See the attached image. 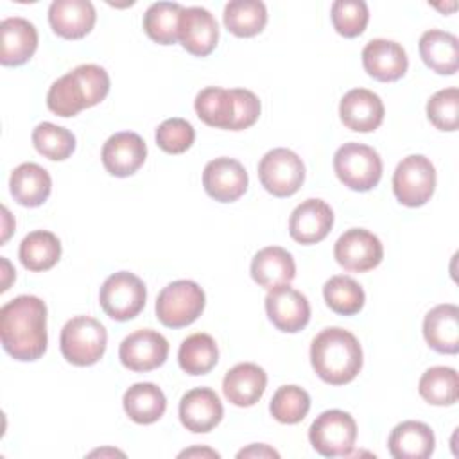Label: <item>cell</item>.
<instances>
[{"label": "cell", "instance_id": "cell-1", "mask_svg": "<svg viewBox=\"0 0 459 459\" xmlns=\"http://www.w3.org/2000/svg\"><path fill=\"white\" fill-rule=\"evenodd\" d=\"M0 339L14 360L32 362L43 357L48 344L45 301L30 294L7 301L0 308Z\"/></svg>", "mask_w": 459, "mask_h": 459}, {"label": "cell", "instance_id": "cell-2", "mask_svg": "<svg viewBox=\"0 0 459 459\" xmlns=\"http://www.w3.org/2000/svg\"><path fill=\"white\" fill-rule=\"evenodd\" d=\"M310 362L316 375L330 385L351 382L362 369V348L359 339L339 326L319 332L310 344Z\"/></svg>", "mask_w": 459, "mask_h": 459}, {"label": "cell", "instance_id": "cell-3", "mask_svg": "<svg viewBox=\"0 0 459 459\" xmlns=\"http://www.w3.org/2000/svg\"><path fill=\"white\" fill-rule=\"evenodd\" d=\"M108 72L93 63L79 65L52 82L47 93V108L63 118L75 117L86 108L97 106L109 93Z\"/></svg>", "mask_w": 459, "mask_h": 459}, {"label": "cell", "instance_id": "cell-4", "mask_svg": "<svg viewBox=\"0 0 459 459\" xmlns=\"http://www.w3.org/2000/svg\"><path fill=\"white\" fill-rule=\"evenodd\" d=\"M108 344V332L100 321L90 316H75L68 319L59 335L63 357L74 366L97 364Z\"/></svg>", "mask_w": 459, "mask_h": 459}, {"label": "cell", "instance_id": "cell-5", "mask_svg": "<svg viewBox=\"0 0 459 459\" xmlns=\"http://www.w3.org/2000/svg\"><path fill=\"white\" fill-rule=\"evenodd\" d=\"M333 170L339 181L350 190L368 192L382 178V160L373 147L350 142L335 151Z\"/></svg>", "mask_w": 459, "mask_h": 459}, {"label": "cell", "instance_id": "cell-6", "mask_svg": "<svg viewBox=\"0 0 459 459\" xmlns=\"http://www.w3.org/2000/svg\"><path fill=\"white\" fill-rule=\"evenodd\" d=\"M204 290L192 280H176L156 298V317L167 328L192 325L204 310Z\"/></svg>", "mask_w": 459, "mask_h": 459}, {"label": "cell", "instance_id": "cell-7", "mask_svg": "<svg viewBox=\"0 0 459 459\" xmlns=\"http://www.w3.org/2000/svg\"><path fill=\"white\" fill-rule=\"evenodd\" d=\"M312 448L323 457L350 455L357 439V423L341 409L321 412L308 429Z\"/></svg>", "mask_w": 459, "mask_h": 459}, {"label": "cell", "instance_id": "cell-8", "mask_svg": "<svg viewBox=\"0 0 459 459\" xmlns=\"http://www.w3.org/2000/svg\"><path fill=\"white\" fill-rule=\"evenodd\" d=\"M147 299L145 283L129 271H118L108 276L99 290V303L106 316L115 321L136 317Z\"/></svg>", "mask_w": 459, "mask_h": 459}, {"label": "cell", "instance_id": "cell-9", "mask_svg": "<svg viewBox=\"0 0 459 459\" xmlns=\"http://www.w3.org/2000/svg\"><path fill=\"white\" fill-rule=\"evenodd\" d=\"M436 190V169L423 154L403 158L393 174V192L400 204L423 206Z\"/></svg>", "mask_w": 459, "mask_h": 459}, {"label": "cell", "instance_id": "cell-10", "mask_svg": "<svg viewBox=\"0 0 459 459\" xmlns=\"http://www.w3.org/2000/svg\"><path fill=\"white\" fill-rule=\"evenodd\" d=\"M258 178L262 186L274 197H289L301 188L305 165L294 151L276 147L267 151L260 160Z\"/></svg>", "mask_w": 459, "mask_h": 459}, {"label": "cell", "instance_id": "cell-11", "mask_svg": "<svg viewBox=\"0 0 459 459\" xmlns=\"http://www.w3.org/2000/svg\"><path fill=\"white\" fill-rule=\"evenodd\" d=\"M333 256L346 271L366 273L382 262L384 246L375 233L364 228H350L337 238Z\"/></svg>", "mask_w": 459, "mask_h": 459}, {"label": "cell", "instance_id": "cell-12", "mask_svg": "<svg viewBox=\"0 0 459 459\" xmlns=\"http://www.w3.org/2000/svg\"><path fill=\"white\" fill-rule=\"evenodd\" d=\"M118 357L122 366L129 371H152L165 364L169 357V341L156 330H136L120 342Z\"/></svg>", "mask_w": 459, "mask_h": 459}, {"label": "cell", "instance_id": "cell-13", "mask_svg": "<svg viewBox=\"0 0 459 459\" xmlns=\"http://www.w3.org/2000/svg\"><path fill=\"white\" fill-rule=\"evenodd\" d=\"M265 312L269 321L285 333H296L310 321V303L307 296L289 283L269 289L265 296Z\"/></svg>", "mask_w": 459, "mask_h": 459}, {"label": "cell", "instance_id": "cell-14", "mask_svg": "<svg viewBox=\"0 0 459 459\" xmlns=\"http://www.w3.org/2000/svg\"><path fill=\"white\" fill-rule=\"evenodd\" d=\"M247 172L244 165L228 156L215 158L203 170V186L206 194L219 203H233L247 190Z\"/></svg>", "mask_w": 459, "mask_h": 459}, {"label": "cell", "instance_id": "cell-15", "mask_svg": "<svg viewBox=\"0 0 459 459\" xmlns=\"http://www.w3.org/2000/svg\"><path fill=\"white\" fill-rule=\"evenodd\" d=\"M102 165L117 178L133 176L147 158V145L143 138L133 131H120L111 134L102 145Z\"/></svg>", "mask_w": 459, "mask_h": 459}, {"label": "cell", "instance_id": "cell-16", "mask_svg": "<svg viewBox=\"0 0 459 459\" xmlns=\"http://www.w3.org/2000/svg\"><path fill=\"white\" fill-rule=\"evenodd\" d=\"M178 39L183 48L197 57H206L213 52L219 41V25L213 14L204 7H183L179 16Z\"/></svg>", "mask_w": 459, "mask_h": 459}, {"label": "cell", "instance_id": "cell-17", "mask_svg": "<svg viewBox=\"0 0 459 459\" xmlns=\"http://www.w3.org/2000/svg\"><path fill=\"white\" fill-rule=\"evenodd\" d=\"M224 416V407L217 393L210 387H195L183 394L179 402V420L194 434L213 430Z\"/></svg>", "mask_w": 459, "mask_h": 459}, {"label": "cell", "instance_id": "cell-18", "mask_svg": "<svg viewBox=\"0 0 459 459\" xmlns=\"http://www.w3.org/2000/svg\"><path fill=\"white\" fill-rule=\"evenodd\" d=\"M333 226V212L323 199H305L289 217V233L299 244H317Z\"/></svg>", "mask_w": 459, "mask_h": 459}, {"label": "cell", "instance_id": "cell-19", "mask_svg": "<svg viewBox=\"0 0 459 459\" xmlns=\"http://www.w3.org/2000/svg\"><path fill=\"white\" fill-rule=\"evenodd\" d=\"M362 65L368 75L380 82H393L405 75L409 59L405 48L393 41L377 38L362 48Z\"/></svg>", "mask_w": 459, "mask_h": 459}, {"label": "cell", "instance_id": "cell-20", "mask_svg": "<svg viewBox=\"0 0 459 459\" xmlns=\"http://www.w3.org/2000/svg\"><path fill=\"white\" fill-rule=\"evenodd\" d=\"M385 109L382 99L366 88H353L346 91L339 104L341 122L357 133H371L384 120Z\"/></svg>", "mask_w": 459, "mask_h": 459}, {"label": "cell", "instance_id": "cell-21", "mask_svg": "<svg viewBox=\"0 0 459 459\" xmlns=\"http://www.w3.org/2000/svg\"><path fill=\"white\" fill-rule=\"evenodd\" d=\"M97 20L90 0H54L48 7L52 30L65 39H81L93 29Z\"/></svg>", "mask_w": 459, "mask_h": 459}, {"label": "cell", "instance_id": "cell-22", "mask_svg": "<svg viewBox=\"0 0 459 459\" xmlns=\"http://www.w3.org/2000/svg\"><path fill=\"white\" fill-rule=\"evenodd\" d=\"M38 48V30L25 18L13 16L0 23V63L20 66L27 63Z\"/></svg>", "mask_w": 459, "mask_h": 459}, {"label": "cell", "instance_id": "cell-23", "mask_svg": "<svg viewBox=\"0 0 459 459\" xmlns=\"http://www.w3.org/2000/svg\"><path fill=\"white\" fill-rule=\"evenodd\" d=\"M267 373L253 362H240L233 366L222 380V393L226 400L237 407L255 405L265 393Z\"/></svg>", "mask_w": 459, "mask_h": 459}, {"label": "cell", "instance_id": "cell-24", "mask_svg": "<svg viewBox=\"0 0 459 459\" xmlns=\"http://www.w3.org/2000/svg\"><path fill=\"white\" fill-rule=\"evenodd\" d=\"M423 337L437 353L459 351V308L454 303L436 305L423 319Z\"/></svg>", "mask_w": 459, "mask_h": 459}, {"label": "cell", "instance_id": "cell-25", "mask_svg": "<svg viewBox=\"0 0 459 459\" xmlns=\"http://www.w3.org/2000/svg\"><path fill=\"white\" fill-rule=\"evenodd\" d=\"M387 446L394 459H427L434 452L436 437L427 423L407 420L391 430Z\"/></svg>", "mask_w": 459, "mask_h": 459}, {"label": "cell", "instance_id": "cell-26", "mask_svg": "<svg viewBox=\"0 0 459 459\" xmlns=\"http://www.w3.org/2000/svg\"><path fill=\"white\" fill-rule=\"evenodd\" d=\"M296 276V264L292 255L280 246H267L260 249L251 262V278L264 289L287 285Z\"/></svg>", "mask_w": 459, "mask_h": 459}, {"label": "cell", "instance_id": "cell-27", "mask_svg": "<svg viewBox=\"0 0 459 459\" xmlns=\"http://www.w3.org/2000/svg\"><path fill=\"white\" fill-rule=\"evenodd\" d=\"M9 190L14 201L27 208L41 206L52 190L50 174L38 163L18 165L9 178Z\"/></svg>", "mask_w": 459, "mask_h": 459}, {"label": "cell", "instance_id": "cell-28", "mask_svg": "<svg viewBox=\"0 0 459 459\" xmlns=\"http://www.w3.org/2000/svg\"><path fill=\"white\" fill-rule=\"evenodd\" d=\"M423 63L439 75H454L459 68V41L452 32L425 30L418 43Z\"/></svg>", "mask_w": 459, "mask_h": 459}, {"label": "cell", "instance_id": "cell-29", "mask_svg": "<svg viewBox=\"0 0 459 459\" xmlns=\"http://www.w3.org/2000/svg\"><path fill=\"white\" fill-rule=\"evenodd\" d=\"M122 405L129 420L138 425H151L165 414L167 398L156 384L138 382L124 393Z\"/></svg>", "mask_w": 459, "mask_h": 459}, {"label": "cell", "instance_id": "cell-30", "mask_svg": "<svg viewBox=\"0 0 459 459\" xmlns=\"http://www.w3.org/2000/svg\"><path fill=\"white\" fill-rule=\"evenodd\" d=\"M18 256L22 265L32 273L48 271L61 258V242L52 231L36 230L23 237Z\"/></svg>", "mask_w": 459, "mask_h": 459}, {"label": "cell", "instance_id": "cell-31", "mask_svg": "<svg viewBox=\"0 0 459 459\" xmlns=\"http://www.w3.org/2000/svg\"><path fill=\"white\" fill-rule=\"evenodd\" d=\"M197 117L210 127L230 129L235 120V99L231 90L208 86L203 88L194 100Z\"/></svg>", "mask_w": 459, "mask_h": 459}, {"label": "cell", "instance_id": "cell-32", "mask_svg": "<svg viewBox=\"0 0 459 459\" xmlns=\"http://www.w3.org/2000/svg\"><path fill=\"white\" fill-rule=\"evenodd\" d=\"M224 25L237 38H251L264 30L267 9L260 0H231L224 7Z\"/></svg>", "mask_w": 459, "mask_h": 459}, {"label": "cell", "instance_id": "cell-33", "mask_svg": "<svg viewBox=\"0 0 459 459\" xmlns=\"http://www.w3.org/2000/svg\"><path fill=\"white\" fill-rule=\"evenodd\" d=\"M418 393L430 405H454L459 398L457 371L448 366L429 368L418 382Z\"/></svg>", "mask_w": 459, "mask_h": 459}, {"label": "cell", "instance_id": "cell-34", "mask_svg": "<svg viewBox=\"0 0 459 459\" xmlns=\"http://www.w3.org/2000/svg\"><path fill=\"white\" fill-rule=\"evenodd\" d=\"M219 360V348L215 339L208 333L188 335L178 351L179 368L188 375H206Z\"/></svg>", "mask_w": 459, "mask_h": 459}, {"label": "cell", "instance_id": "cell-35", "mask_svg": "<svg viewBox=\"0 0 459 459\" xmlns=\"http://www.w3.org/2000/svg\"><path fill=\"white\" fill-rule=\"evenodd\" d=\"M181 11H183V5L176 2H156L149 5V9L143 14L145 34L160 45L176 43L178 32H179Z\"/></svg>", "mask_w": 459, "mask_h": 459}, {"label": "cell", "instance_id": "cell-36", "mask_svg": "<svg viewBox=\"0 0 459 459\" xmlns=\"http://www.w3.org/2000/svg\"><path fill=\"white\" fill-rule=\"evenodd\" d=\"M323 298L332 312L339 316H355L362 310L366 294L364 289L350 276L337 274L323 285Z\"/></svg>", "mask_w": 459, "mask_h": 459}, {"label": "cell", "instance_id": "cell-37", "mask_svg": "<svg viewBox=\"0 0 459 459\" xmlns=\"http://www.w3.org/2000/svg\"><path fill=\"white\" fill-rule=\"evenodd\" d=\"M32 143L41 156L52 161H63L75 151V136L72 131L52 122H41L34 127Z\"/></svg>", "mask_w": 459, "mask_h": 459}, {"label": "cell", "instance_id": "cell-38", "mask_svg": "<svg viewBox=\"0 0 459 459\" xmlns=\"http://www.w3.org/2000/svg\"><path fill=\"white\" fill-rule=\"evenodd\" d=\"M271 416L285 425L299 423L310 411V396L308 393L294 384L281 385L271 398L269 403Z\"/></svg>", "mask_w": 459, "mask_h": 459}, {"label": "cell", "instance_id": "cell-39", "mask_svg": "<svg viewBox=\"0 0 459 459\" xmlns=\"http://www.w3.org/2000/svg\"><path fill=\"white\" fill-rule=\"evenodd\" d=\"M333 29L344 38H357L366 30L369 9L364 0H335L330 9Z\"/></svg>", "mask_w": 459, "mask_h": 459}, {"label": "cell", "instance_id": "cell-40", "mask_svg": "<svg viewBox=\"0 0 459 459\" xmlns=\"http://www.w3.org/2000/svg\"><path fill=\"white\" fill-rule=\"evenodd\" d=\"M427 117L439 131H455L459 126V90L445 88L436 91L427 102Z\"/></svg>", "mask_w": 459, "mask_h": 459}, {"label": "cell", "instance_id": "cell-41", "mask_svg": "<svg viewBox=\"0 0 459 459\" xmlns=\"http://www.w3.org/2000/svg\"><path fill=\"white\" fill-rule=\"evenodd\" d=\"M194 140H195V131L192 124L179 117L163 120L156 129V143L161 151L169 154H181L188 151Z\"/></svg>", "mask_w": 459, "mask_h": 459}, {"label": "cell", "instance_id": "cell-42", "mask_svg": "<svg viewBox=\"0 0 459 459\" xmlns=\"http://www.w3.org/2000/svg\"><path fill=\"white\" fill-rule=\"evenodd\" d=\"M235 99V120L231 131H242L251 127L260 117V100L258 97L246 88H231Z\"/></svg>", "mask_w": 459, "mask_h": 459}, {"label": "cell", "instance_id": "cell-43", "mask_svg": "<svg viewBox=\"0 0 459 459\" xmlns=\"http://www.w3.org/2000/svg\"><path fill=\"white\" fill-rule=\"evenodd\" d=\"M237 457L238 459H242V457H280V454L274 450V448H271L269 445H264V443H253V445H249L247 448H242L238 454H237Z\"/></svg>", "mask_w": 459, "mask_h": 459}, {"label": "cell", "instance_id": "cell-44", "mask_svg": "<svg viewBox=\"0 0 459 459\" xmlns=\"http://www.w3.org/2000/svg\"><path fill=\"white\" fill-rule=\"evenodd\" d=\"M219 457V452H215V450H212V448H199V446H194V448H188V450H183L181 454H179V457Z\"/></svg>", "mask_w": 459, "mask_h": 459}, {"label": "cell", "instance_id": "cell-45", "mask_svg": "<svg viewBox=\"0 0 459 459\" xmlns=\"http://www.w3.org/2000/svg\"><path fill=\"white\" fill-rule=\"evenodd\" d=\"M2 212H4V235H2V242H5V240L9 238V233H11V230H9V226H7L9 212H7V208H2Z\"/></svg>", "mask_w": 459, "mask_h": 459}]
</instances>
